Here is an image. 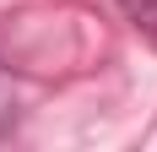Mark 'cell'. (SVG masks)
Returning <instances> with one entry per match:
<instances>
[{
  "mask_svg": "<svg viewBox=\"0 0 157 152\" xmlns=\"http://www.w3.org/2000/svg\"><path fill=\"white\" fill-rule=\"evenodd\" d=\"M125 16L146 44H157V0H125Z\"/></svg>",
  "mask_w": 157,
  "mask_h": 152,
  "instance_id": "cell-1",
  "label": "cell"
}]
</instances>
